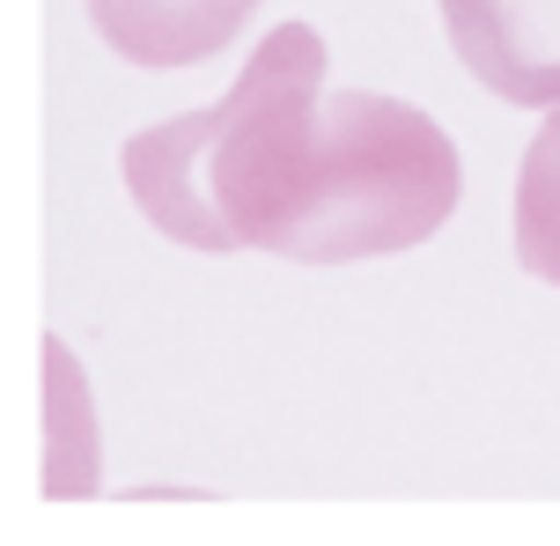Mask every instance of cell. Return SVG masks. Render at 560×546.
Instances as JSON below:
<instances>
[{
	"mask_svg": "<svg viewBox=\"0 0 560 546\" xmlns=\"http://www.w3.org/2000/svg\"><path fill=\"white\" fill-rule=\"evenodd\" d=\"M509 236H516V266L560 288V104L538 126L516 171V200H509Z\"/></svg>",
	"mask_w": 560,
	"mask_h": 546,
	"instance_id": "cell-4",
	"label": "cell"
},
{
	"mask_svg": "<svg viewBox=\"0 0 560 546\" xmlns=\"http://www.w3.org/2000/svg\"><path fill=\"white\" fill-rule=\"evenodd\" d=\"M126 193L185 252H273L354 266L413 252L457 214V148L420 104L376 89L325 96V37L280 23L222 104L126 141Z\"/></svg>",
	"mask_w": 560,
	"mask_h": 546,
	"instance_id": "cell-1",
	"label": "cell"
},
{
	"mask_svg": "<svg viewBox=\"0 0 560 546\" xmlns=\"http://www.w3.org/2000/svg\"><path fill=\"white\" fill-rule=\"evenodd\" d=\"M258 0H89V23L133 67H199L252 23Z\"/></svg>",
	"mask_w": 560,
	"mask_h": 546,
	"instance_id": "cell-3",
	"label": "cell"
},
{
	"mask_svg": "<svg viewBox=\"0 0 560 546\" xmlns=\"http://www.w3.org/2000/svg\"><path fill=\"white\" fill-rule=\"evenodd\" d=\"M443 30L502 104H560V0H443Z\"/></svg>",
	"mask_w": 560,
	"mask_h": 546,
	"instance_id": "cell-2",
	"label": "cell"
}]
</instances>
